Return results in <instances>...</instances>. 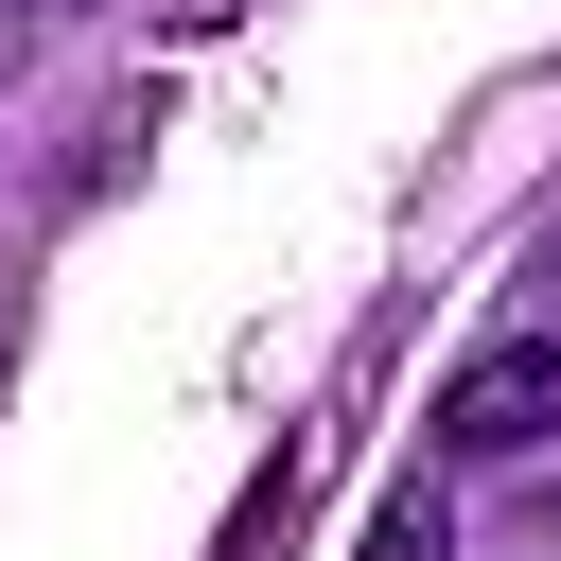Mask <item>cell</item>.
Returning <instances> with one entry per match:
<instances>
[{
    "label": "cell",
    "mask_w": 561,
    "mask_h": 561,
    "mask_svg": "<svg viewBox=\"0 0 561 561\" xmlns=\"http://www.w3.org/2000/svg\"><path fill=\"white\" fill-rule=\"evenodd\" d=\"M526 438H561V316L491 333V351L438 386V456H526Z\"/></svg>",
    "instance_id": "1"
},
{
    "label": "cell",
    "mask_w": 561,
    "mask_h": 561,
    "mask_svg": "<svg viewBox=\"0 0 561 561\" xmlns=\"http://www.w3.org/2000/svg\"><path fill=\"white\" fill-rule=\"evenodd\" d=\"M351 561H456V508H438V491L403 473V491L368 508V543H351Z\"/></svg>",
    "instance_id": "2"
},
{
    "label": "cell",
    "mask_w": 561,
    "mask_h": 561,
    "mask_svg": "<svg viewBox=\"0 0 561 561\" xmlns=\"http://www.w3.org/2000/svg\"><path fill=\"white\" fill-rule=\"evenodd\" d=\"M18 53H35V0H0V88H18Z\"/></svg>",
    "instance_id": "3"
}]
</instances>
